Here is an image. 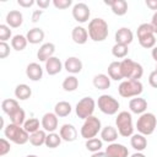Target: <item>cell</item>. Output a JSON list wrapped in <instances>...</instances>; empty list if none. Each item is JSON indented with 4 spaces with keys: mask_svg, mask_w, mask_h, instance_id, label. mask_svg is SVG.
Segmentation results:
<instances>
[{
    "mask_svg": "<svg viewBox=\"0 0 157 157\" xmlns=\"http://www.w3.org/2000/svg\"><path fill=\"white\" fill-rule=\"evenodd\" d=\"M108 33H109V29H108V23L105 22V20H103L101 17H96L90 21L88 36L92 40L103 42L104 39H107Z\"/></svg>",
    "mask_w": 157,
    "mask_h": 157,
    "instance_id": "6da1fadb",
    "label": "cell"
},
{
    "mask_svg": "<svg viewBox=\"0 0 157 157\" xmlns=\"http://www.w3.org/2000/svg\"><path fill=\"white\" fill-rule=\"evenodd\" d=\"M4 134L7 140L16 145H25L27 141H29V134L23 129V126H18L12 123L4 128Z\"/></svg>",
    "mask_w": 157,
    "mask_h": 157,
    "instance_id": "7a4b0ae2",
    "label": "cell"
},
{
    "mask_svg": "<svg viewBox=\"0 0 157 157\" xmlns=\"http://www.w3.org/2000/svg\"><path fill=\"white\" fill-rule=\"evenodd\" d=\"M121 75L123 78L128 80H139L144 75V67L141 64L131 60V59H123L120 61Z\"/></svg>",
    "mask_w": 157,
    "mask_h": 157,
    "instance_id": "3957f363",
    "label": "cell"
},
{
    "mask_svg": "<svg viewBox=\"0 0 157 157\" xmlns=\"http://www.w3.org/2000/svg\"><path fill=\"white\" fill-rule=\"evenodd\" d=\"M115 125H117V130L119 132L120 136L123 137H129L131 135H134V125H132V117L131 113L123 110L119 112L117 118H115Z\"/></svg>",
    "mask_w": 157,
    "mask_h": 157,
    "instance_id": "277c9868",
    "label": "cell"
},
{
    "mask_svg": "<svg viewBox=\"0 0 157 157\" xmlns=\"http://www.w3.org/2000/svg\"><path fill=\"white\" fill-rule=\"evenodd\" d=\"M144 91V86L140 82V80H125L121 81L118 92L124 98H131V97H139Z\"/></svg>",
    "mask_w": 157,
    "mask_h": 157,
    "instance_id": "5b68a950",
    "label": "cell"
},
{
    "mask_svg": "<svg viewBox=\"0 0 157 157\" xmlns=\"http://www.w3.org/2000/svg\"><path fill=\"white\" fill-rule=\"evenodd\" d=\"M156 126H157V118L153 113L146 112V113L141 114L136 121V129H137L139 134H142L145 136L153 134Z\"/></svg>",
    "mask_w": 157,
    "mask_h": 157,
    "instance_id": "8992f818",
    "label": "cell"
},
{
    "mask_svg": "<svg viewBox=\"0 0 157 157\" xmlns=\"http://www.w3.org/2000/svg\"><path fill=\"white\" fill-rule=\"evenodd\" d=\"M101 130H102L101 120L97 117L92 115V117H88L87 119H85V121L81 126L80 134L85 140H90V139L96 137L98 135V132H101Z\"/></svg>",
    "mask_w": 157,
    "mask_h": 157,
    "instance_id": "52a82bcc",
    "label": "cell"
},
{
    "mask_svg": "<svg viewBox=\"0 0 157 157\" xmlns=\"http://www.w3.org/2000/svg\"><path fill=\"white\" fill-rule=\"evenodd\" d=\"M97 105L99 108V110L107 115H114L118 113L119 110V102L113 97V96H109V94H102L98 97V101H97Z\"/></svg>",
    "mask_w": 157,
    "mask_h": 157,
    "instance_id": "ba28073f",
    "label": "cell"
},
{
    "mask_svg": "<svg viewBox=\"0 0 157 157\" xmlns=\"http://www.w3.org/2000/svg\"><path fill=\"white\" fill-rule=\"evenodd\" d=\"M94 108H96V102L92 97H83L82 99H80L75 107V112H76V115L80 118V119H87L88 117H92L93 115V112H94Z\"/></svg>",
    "mask_w": 157,
    "mask_h": 157,
    "instance_id": "9c48e42d",
    "label": "cell"
},
{
    "mask_svg": "<svg viewBox=\"0 0 157 157\" xmlns=\"http://www.w3.org/2000/svg\"><path fill=\"white\" fill-rule=\"evenodd\" d=\"M90 16H91V10L87 4L77 2L72 6V17L75 18V21L80 23H85L90 20Z\"/></svg>",
    "mask_w": 157,
    "mask_h": 157,
    "instance_id": "30bf717a",
    "label": "cell"
},
{
    "mask_svg": "<svg viewBox=\"0 0 157 157\" xmlns=\"http://www.w3.org/2000/svg\"><path fill=\"white\" fill-rule=\"evenodd\" d=\"M58 115L55 113H45L43 117H42V121H40V125L43 128V130L48 131V132H54L56 129H58V124H59V120H58Z\"/></svg>",
    "mask_w": 157,
    "mask_h": 157,
    "instance_id": "8fae6325",
    "label": "cell"
},
{
    "mask_svg": "<svg viewBox=\"0 0 157 157\" xmlns=\"http://www.w3.org/2000/svg\"><path fill=\"white\" fill-rule=\"evenodd\" d=\"M105 155L107 157H128L129 156V150L121 144L118 142H112L105 147Z\"/></svg>",
    "mask_w": 157,
    "mask_h": 157,
    "instance_id": "7c38bea8",
    "label": "cell"
},
{
    "mask_svg": "<svg viewBox=\"0 0 157 157\" xmlns=\"http://www.w3.org/2000/svg\"><path fill=\"white\" fill-rule=\"evenodd\" d=\"M134 39L132 31L128 27H121L115 32V43L129 45Z\"/></svg>",
    "mask_w": 157,
    "mask_h": 157,
    "instance_id": "4fadbf2b",
    "label": "cell"
},
{
    "mask_svg": "<svg viewBox=\"0 0 157 157\" xmlns=\"http://www.w3.org/2000/svg\"><path fill=\"white\" fill-rule=\"evenodd\" d=\"M129 108H130V112L134 113V114H144L146 113V109H147V101L145 98H141V97H135V98H131L130 102H129Z\"/></svg>",
    "mask_w": 157,
    "mask_h": 157,
    "instance_id": "5bb4252c",
    "label": "cell"
},
{
    "mask_svg": "<svg viewBox=\"0 0 157 157\" xmlns=\"http://www.w3.org/2000/svg\"><path fill=\"white\" fill-rule=\"evenodd\" d=\"M55 53V45L53 43H44L39 47L38 52H37V58L39 61H47L48 59H50L52 56H54Z\"/></svg>",
    "mask_w": 157,
    "mask_h": 157,
    "instance_id": "9a60e30c",
    "label": "cell"
},
{
    "mask_svg": "<svg viewBox=\"0 0 157 157\" xmlns=\"http://www.w3.org/2000/svg\"><path fill=\"white\" fill-rule=\"evenodd\" d=\"M59 135L66 142H72L77 139V130L72 124H64L60 128Z\"/></svg>",
    "mask_w": 157,
    "mask_h": 157,
    "instance_id": "2e32d148",
    "label": "cell"
},
{
    "mask_svg": "<svg viewBox=\"0 0 157 157\" xmlns=\"http://www.w3.org/2000/svg\"><path fill=\"white\" fill-rule=\"evenodd\" d=\"M104 4L109 5L113 13L117 16H124L128 12V2L125 0H112V1L105 0Z\"/></svg>",
    "mask_w": 157,
    "mask_h": 157,
    "instance_id": "e0dca14e",
    "label": "cell"
},
{
    "mask_svg": "<svg viewBox=\"0 0 157 157\" xmlns=\"http://www.w3.org/2000/svg\"><path fill=\"white\" fill-rule=\"evenodd\" d=\"M26 75L32 81H39L43 77V69L38 63H29L26 67Z\"/></svg>",
    "mask_w": 157,
    "mask_h": 157,
    "instance_id": "ac0fdd59",
    "label": "cell"
},
{
    "mask_svg": "<svg viewBox=\"0 0 157 157\" xmlns=\"http://www.w3.org/2000/svg\"><path fill=\"white\" fill-rule=\"evenodd\" d=\"M23 22V16L18 10H11L6 15V25L11 28H18Z\"/></svg>",
    "mask_w": 157,
    "mask_h": 157,
    "instance_id": "d6986e66",
    "label": "cell"
},
{
    "mask_svg": "<svg viewBox=\"0 0 157 157\" xmlns=\"http://www.w3.org/2000/svg\"><path fill=\"white\" fill-rule=\"evenodd\" d=\"M71 37H72V40L76 43V44H85L87 40H88V31L82 27V26H76L72 28V32H71Z\"/></svg>",
    "mask_w": 157,
    "mask_h": 157,
    "instance_id": "ffe728a7",
    "label": "cell"
},
{
    "mask_svg": "<svg viewBox=\"0 0 157 157\" xmlns=\"http://www.w3.org/2000/svg\"><path fill=\"white\" fill-rule=\"evenodd\" d=\"M64 69H65L67 72L72 74V75L78 74V72H81V70H82V61H81L78 58H76V56H70V58H67V59L65 60V63H64Z\"/></svg>",
    "mask_w": 157,
    "mask_h": 157,
    "instance_id": "44dd1931",
    "label": "cell"
},
{
    "mask_svg": "<svg viewBox=\"0 0 157 157\" xmlns=\"http://www.w3.org/2000/svg\"><path fill=\"white\" fill-rule=\"evenodd\" d=\"M61 69H63V63L56 56H52L50 59H48L45 61V71L50 76H54V75L59 74L61 71Z\"/></svg>",
    "mask_w": 157,
    "mask_h": 157,
    "instance_id": "7402d4cb",
    "label": "cell"
},
{
    "mask_svg": "<svg viewBox=\"0 0 157 157\" xmlns=\"http://www.w3.org/2000/svg\"><path fill=\"white\" fill-rule=\"evenodd\" d=\"M130 145L134 150L141 152L147 147V139L142 134H134L130 137Z\"/></svg>",
    "mask_w": 157,
    "mask_h": 157,
    "instance_id": "603a6c76",
    "label": "cell"
},
{
    "mask_svg": "<svg viewBox=\"0 0 157 157\" xmlns=\"http://www.w3.org/2000/svg\"><path fill=\"white\" fill-rule=\"evenodd\" d=\"M118 135H119L118 130L114 126H112V125H107V126H104L101 130V139H102V141H105V142H109V144L114 142L118 139Z\"/></svg>",
    "mask_w": 157,
    "mask_h": 157,
    "instance_id": "cb8c5ba5",
    "label": "cell"
},
{
    "mask_svg": "<svg viewBox=\"0 0 157 157\" xmlns=\"http://www.w3.org/2000/svg\"><path fill=\"white\" fill-rule=\"evenodd\" d=\"M26 38L31 44H39L44 39V31L39 27H34L27 32Z\"/></svg>",
    "mask_w": 157,
    "mask_h": 157,
    "instance_id": "d4e9b609",
    "label": "cell"
},
{
    "mask_svg": "<svg viewBox=\"0 0 157 157\" xmlns=\"http://www.w3.org/2000/svg\"><path fill=\"white\" fill-rule=\"evenodd\" d=\"M93 86L97 90H108L110 87V77L105 74H98L93 77Z\"/></svg>",
    "mask_w": 157,
    "mask_h": 157,
    "instance_id": "484cf974",
    "label": "cell"
},
{
    "mask_svg": "<svg viewBox=\"0 0 157 157\" xmlns=\"http://www.w3.org/2000/svg\"><path fill=\"white\" fill-rule=\"evenodd\" d=\"M71 110H72V107H71V104H70L69 102H66V101H60V102H58V103L55 104V107H54V113H55L59 118H65V117H67V115L71 113Z\"/></svg>",
    "mask_w": 157,
    "mask_h": 157,
    "instance_id": "4316f807",
    "label": "cell"
},
{
    "mask_svg": "<svg viewBox=\"0 0 157 157\" xmlns=\"http://www.w3.org/2000/svg\"><path fill=\"white\" fill-rule=\"evenodd\" d=\"M32 96V90L26 83H20L15 88V97L20 101H26Z\"/></svg>",
    "mask_w": 157,
    "mask_h": 157,
    "instance_id": "83f0119b",
    "label": "cell"
},
{
    "mask_svg": "<svg viewBox=\"0 0 157 157\" xmlns=\"http://www.w3.org/2000/svg\"><path fill=\"white\" fill-rule=\"evenodd\" d=\"M20 108V104L16 99H12V98H6L1 102V109L5 114H7L9 117L11 114H13L17 109Z\"/></svg>",
    "mask_w": 157,
    "mask_h": 157,
    "instance_id": "f1b7e54d",
    "label": "cell"
},
{
    "mask_svg": "<svg viewBox=\"0 0 157 157\" xmlns=\"http://www.w3.org/2000/svg\"><path fill=\"white\" fill-rule=\"evenodd\" d=\"M108 76L110 77V80H115L119 81L123 78L121 75V67H120V61H112L108 65Z\"/></svg>",
    "mask_w": 157,
    "mask_h": 157,
    "instance_id": "f546056e",
    "label": "cell"
},
{
    "mask_svg": "<svg viewBox=\"0 0 157 157\" xmlns=\"http://www.w3.org/2000/svg\"><path fill=\"white\" fill-rule=\"evenodd\" d=\"M45 139H47L45 130H38L33 134H29V142H31V145H33L36 147L45 145Z\"/></svg>",
    "mask_w": 157,
    "mask_h": 157,
    "instance_id": "4dcf8cb0",
    "label": "cell"
},
{
    "mask_svg": "<svg viewBox=\"0 0 157 157\" xmlns=\"http://www.w3.org/2000/svg\"><path fill=\"white\" fill-rule=\"evenodd\" d=\"M27 43H28V40H27L26 36H22V34H16L11 39V47H12V49H15L17 52L23 50L27 47Z\"/></svg>",
    "mask_w": 157,
    "mask_h": 157,
    "instance_id": "1f68e13d",
    "label": "cell"
},
{
    "mask_svg": "<svg viewBox=\"0 0 157 157\" xmlns=\"http://www.w3.org/2000/svg\"><path fill=\"white\" fill-rule=\"evenodd\" d=\"M77 87H78V80H77L76 76L70 75V76H67V77L64 78V81H63V88H64V91H66V92H74Z\"/></svg>",
    "mask_w": 157,
    "mask_h": 157,
    "instance_id": "d6a6232c",
    "label": "cell"
},
{
    "mask_svg": "<svg viewBox=\"0 0 157 157\" xmlns=\"http://www.w3.org/2000/svg\"><path fill=\"white\" fill-rule=\"evenodd\" d=\"M10 120H11V123L15 124V125L23 126V124H25V121H26V113H25V110L20 107L13 114L10 115Z\"/></svg>",
    "mask_w": 157,
    "mask_h": 157,
    "instance_id": "836d02e7",
    "label": "cell"
},
{
    "mask_svg": "<svg viewBox=\"0 0 157 157\" xmlns=\"http://www.w3.org/2000/svg\"><path fill=\"white\" fill-rule=\"evenodd\" d=\"M61 136L56 132H49L45 139V146L49 148H56L61 144Z\"/></svg>",
    "mask_w": 157,
    "mask_h": 157,
    "instance_id": "e575fe53",
    "label": "cell"
},
{
    "mask_svg": "<svg viewBox=\"0 0 157 157\" xmlns=\"http://www.w3.org/2000/svg\"><path fill=\"white\" fill-rule=\"evenodd\" d=\"M128 53H129V48H128V45H124V44L115 43L112 48V54L117 59H124L128 55Z\"/></svg>",
    "mask_w": 157,
    "mask_h": 157,
    "instance_id": "d590c367",
    "label": "cell"
},
{
    "mask_svg": "<svg viewBox=\"0 0 157 157\" xmlns=\"http://www.w3.org/2000/svg\"><path fill=\"white\" fill-rule=\"evenodd\" d=\"M86 148L88 151H91L92 153L94 152H98L101 151V148L103 147V141L102 139H98V137H93V139H90V140H86V144H85Z\"/></svg>",
    "mask_w": 157,
    "mask_h": 157,
    "instance_id": "8d00e7d4",
    "label": "cell"
},
{
    "mask_svg": "<svg viewBox=\"0 0 157 157\" xmlns=\"http://www.w3.org/2000/svg\"><path fill=\"white\" fill-rule=\"evenodd\" d=\"M23 129L28 134H33V132L40 130L39 129V120L37 118H29V119H27L25 121V124H23Z\"/></svg>",
    "mask_w": 157,
    "mask_h": 157,
    "instance_id": "74e56055",
    "label": "cell"
},
{
    "mask_svg": "<svg viewBox=\"0 0 157 157\" xmlns=\"http://www.w3.org/2000/svg\"><path fill=\"white\" fill-rule=\"evenodd\" d=\"M136 34H137V39H141V38H144V37H146V36L155 34V32H153V28H152L151 23H141V25L137 27Z\"/></svg>",
    "mask_w": 157,
    "mask_h": 157,
    "instance_id": "f35d334b",
    "label": "cell"
},
{
    "mask_svg": "<svg viewBox=\"0 0 157 157\" xmlns=\"http://www.w3.org/2000/svg\"><path fill=\"white\" fill-rule=\"evenodd\" d=\"M139 43H140V45L142 48H146V49L155 48V45H156V37H155V34L146 36V37L139 39Z\"/></svg>",
    "mask_w": 157,
    "mask_h": 157,
    "instance_id": "ab89813d",
    "label": "cell"
},
{
    "mask_svg": "<svg viewBox=\"0 0 157 157\" xmlns=\"http://www.w3.org/2000/svg\"><path fill=\"white\" fill-rule=\"evenodd\" d=\"M11 37V29L7 25L2 23L0 25V40L1 42H6L7 39H10Z\"/></svg>",
    "mask_w": 157,
    "mask_h": 157,
    "instance_id": "60d3db41",
    "label": "cell"
},
{
    "mask_svg": "<svg viewBox=\"0 0 157 157\" xmlns=\"http://www.w3.org/2000/svg\"><path fill=\"white\" fill-rule=\"evenodd\" d=\"M11 150V145H10V141L5 137H2L0 140V156H5L10 152Z\"/></svg>",
    "mask_w": 157,
    "mask_h": 157,
    "instance_id": "b9f144b4",
    "label": "cell"
},
{
    "mask_svg": "<svg viewBox=\"0 0 157 157\" xmlns=\"http://www.w3.org/2000/svg\"><path fill=\"white\" fill-rule=\"evenodd\" d=\"M53 5L59 10H65L72 5V0H53Z\"/></svg>",
    "mask_w": 157,
    "mask_h": 157,
    "instance_id": "7bdbcfd3",
    "label": "cell"
},
{
    "mask_svg": "<svg viewBox=\"0 0 157 157\" xmlns=\"http://www.w3.org/2000/svg\"><path fill=\"white\" fill-rule=\"evenodd\" d=\"M10 54V45L6 42H0V58L5 59Z\"/></svg>",
    "mask_w": 157,
    "mask_h": 157,
    "instance_id": "ee69618b",
    "label": "cell"
},
{
    "mask_svg": "<svg viewBox=\"0 0 157 157\" xmlns=\"http://www.w3.org/2000/svg\"><path fill=\"white\" fill-rule=\"evenodd\" d=\"M148 82L153 88H157V71L153 70L148 76Z\"/></svg>",
    "mask_w": 157,
    "mask_h": 157,
    "instance_id": "f6af8a7d",
    "label": "cell"
},
{
    "mask_svg": "<svg viewBox=\"0 0 157 157\" xmlns=\"http://www.w3.org/2000/svg\"><path fill=\"white\" fill-rule=\"evenodd\" d=\"M17 4L22 7H31L36 4L34 0H17Z\"/></svg>",
    "mask_w": 157,
    "mask_h": 157,
    "instance_id": "bcb514c9",
    "label": "cell"
},
{
    "mask_svg": "<svg viewBox=\"0 0 157 157\" xmlns=\"http://www.w3.org/2000/svg\"><path fill=\"white\" fill-rule=\"evenodd\" d=\"M145 4H146V6H147L148 9L157 11V0H146Z\"/></svg>",
    "mask_w": 157,
    "mask_h": 157,
    "instance_id": "7dc6e473",
    "label": "cell"
},
{
    "mask_svg": "<svg viewBox=\"0 0 157 157\" xmlns=\"http://www.w3.org/2000/svg\"><path fill=\"white\" fill-rule=\"evenodd\" d=\"M151 26H152V28H153V32H155V34H157V11H155V13L152 15Z\"/></svg>",
    "mask_w": 157,
    "mask_h": 157,
    "instance_id": "c3c4849f",
    "label": "cell"
},
{
    "mask_svg": "<svg viewBox=\"0 0 157 157\" xmlns=\"http://www.w3.org/2000/svg\"><path fill=\"white\" fill-rule=\"evenodd\" d=\"M36 4L39 6V9L44 10L50 5V0H38V1H36Z\"/></svg>",
    "mask_w": 157,
    "mask_h": 157,
    "instance_id": "681fc988",
    "label": "cell"
},
{
    "mask_svg": "<svg viewBox=\"0 0 157 157\" xmlns=\"http://www.w3.org/2000/svg\"><path fill=\"white\" fill-rule=\"evenodd\" d=\"M42 13H43V10H36V11H33V13H32V22H37L39 20V17L42 16Z\"/></svg>",
    "mask_w": 157,
    "mask_h": 157,
    "instance_id": "f907efd6",
    "label": "cell"
},
{
    "mask_svg": "<svg viewBox=\"0 0 157 157\" xmlns=\"http://www.w3.org/2000/svg\"><path fill=\"white\" fill-rule=\"evenodd\" d=\"M91 157H107V155H105V152L98 151V152H94V153H92V156H91Z\"/></svg>",
    "mask_w": 157,
    "mask_h": 157,
    "instance_id": "816d5d0a",
    "label": "cell"
},
{
    "mask_svg": "<svg viewBox=\"0 0 157 157\" xmlns=\"http://www.w3.org/2000/svg\"><path fill=\"white\" fill-rule=\"evenodd\" d=\"M152 58L155 59V61L157 63V47L152 48Z\"/></svg>",
    "mask_w": 157,
    "mask_h": 157,
    "instance_id": "f5cc1de1",
    "label": "cell"
},
{
    "mask_svg": "<svg viewBox=\"0 0 157 157\" xmlns=\"http://www.w3.org/2000/svg\"><path fill=\"white\" fill-rule=\"evenodd\" d=\"M130 157H146V156H145L142 152H135V153H134V155H131Z\"/></svg>",
    "mask_w": 157,
    "mask_h": 157,
    "instance_id": "db71d44e",
    "label": "cell"
},
{
    "mask_svg": "<svg viewBox=\"0 0 157 157\" xmlns=\"http://www.w3.org/2000/svg\"><path fill=\"white\" fill-rule=\"evenodd\" d=\"M26 157H38V156H36V155H28V156H26Z\"/></svg>",
    "mask_w": 157,
    "mask_h": 157,
    "instance_id": "11a10c76",
    "label": "cell"
},
{
    "mask_svg": "<svg viewBox=\"0 0 157 157\" xmlns=\"http://www.w3.org/2000/svg\"><path fill=\"white\" fill-rule=\"evenodd\" d=\"M156 71H157V65H156Z\"/></svg>",
    "mask_w": 157,
    "mask_h": 157,
    "instance_id": "9f6ffc18",
    "label": "cell"
}]
</instances>
